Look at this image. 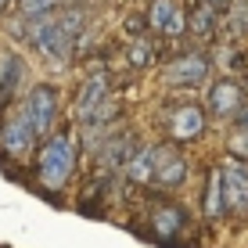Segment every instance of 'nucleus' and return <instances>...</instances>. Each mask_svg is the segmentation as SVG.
I'll use <instances>...</instances> for the list:
<instances>
[{
  "instance_id": "nucleus-1",
  "label": "nucleus",
  "mask_w": 248,
  "mask_h": 248,
  "mask_svg": "<svg viewBox=\"0 0 248 248\" xmlns=\"http://www.w3.org/2000/svg\"><path fill=\"white\" fill-rule=\"evenodd\" d=\"M83 29V11L72 7V11H58L44 22H29V44L40 50L44 58H54V62H68L72 58V47L79 40Z\"/></svg>"
},
{
  "instance_id": "nucleus-2",
  "label": "nucleus",
  "mask_w": 248,
  "mask_h": 248,
  "mask_svg": "<svg viewBox=\"0 0 248 248\" xmlns=\"http://www.w3.org/2000/svg\"><path fill=\"white\" fill-rule=\"evenodd\" d=\"M76 155H79V144H76L72 130H58L44 140L36 155V169H40V184L47 191H62L76 173Z\"/></svg>"
},
{
  "instance_id": "nucleus-3",
  "label": "nucleus",
  "mask_w": 248,
  "mask_h": 248,
  "mask_svg": "<svg viewBox=\"0 0 248 248\" xmlns=\"http://www.w3.org/2000/svg\"><path fill=\"white\" fill-rule=\"evenodd\" d=\"M119 105L112 101V90H108V72L87 76V83L79 87V97H76V119L83 123V130H97V126H108L115 119Z\"/></svg>"
},
{
  "instance_id": "nucleus-4",
  "label": "nucleus",
  "mask_w": 248,
  "mask_h": 248,
  "mask_svg": "<svg viewBox=\"0 0 248 248\" xmlns=\"http://www.w3.org/2000/svg\"><path fill=\"white\" fill-rule=\"evenodd\" d=\"M36 137H40L36 126L25 119L22 108H15V112L0 123V151L11 155V158H29L32 148H36Z\"/></svg>"
},
{
  "instance_id": "nucleus-5",
  "label": "nucleus",
  "mask_w": 248,
  "mask_h": 248,
  "mask_svg": "<svg viewBox=\"0 0 248 248\" xmlns=\"http://www.w3.org/2000/svg\"><path fill=\"white\" fill-rule=\"evenodd\" d=\"M18 108L25 112V119L36 126V133L44 137V133L54 130V119H58V90L50 87V83H40V87H32L22 97Z\"/></svg>"
},
{
  "instance_id": "nucleus-6",
  "label": "nucleus",
  "mask_w": 248,
  "mask_h": 248,
  "mask_svg": "<svg viewBox=\"0 0 248 248\" xmlns=\"http://www.w3.org/2000/svg\"><path fill=\"white\" fill-rule=\"evenodd\" d=\"M166 126H169V137H173V140H198L205 133V112L194 101H184V105H176L173 112H169Z\"/></svg>"
},
{
  "instance_id": "nucleus-7",
  "label": "nucleus",
  "mask_w": 248,
  "mask_h": 248,
  "mask_svg": "<svg viewBox=\"0 0 248 248\" xmlns=\"http://www.w3.org/2000/svg\"><path fill=\"white\" fill-rule=\"evenodd\" d=\"M209 76V58L191 50V54H180L166 65V83L173 87H198V83Z\"/></svg>"
},
{
  "instance_id": "nucleus-8",
  "label": "nucleus",
  "mask_w": 248,
  "mask_h": 248,
  "mask_svg": "<svg viewBox=\"0 0 248 248\" xmlns=\"http://www.w3.org/2000/svg\"><path fill=\"white\" fill-rule=\"evenodd\" d=\"M166 155H169V144H148V148H140L130 158V166H126L130 184H151V187H155V176H158Z\"/></svg>"
},
{
  "instance_id": "nucleus-9",
  "label": "nucleus",
  "mask_w": 248,
  "mask_h": 248,
  "mask_svg": "<svg viewBox=\"0 0 248 248\" xmlns=\"http://www.w3.org/2000/svg\"><path fill=\"white\" fill-rule=\"evenodd\" d=\"M223 187H227V209L237 216H248V166L227 162L223 166Z\"/></svg>"
},
{
  "instance_id": "nucleus-10",
  "label": "nucleus",
  "mask_w": 248,
  "mask_h": 248,
  "mask_svg": "<svg viewBox=\"0 0 248 248\" xmlns=\"http://www.w3.org/2000/svg\"><path fill=\"white\" fill-rule=\"evenodd\" d=\"M245 108V93L234 79H216L209 87V112L216 119H227V115H237Z\"/></svg>"
},
{
  "instance_id": "nucleus-11",
  "label": "nucleus",
  "mask_w": 248,
  "mask_h": 248,
  "mask_svg": "<svg viewBox=\"0 0 248 248\" xmlns=\"http://www.w3.org/2000/svg\"><path fill=\"white\" fill-rule=\"evenodd\" d=\"M144 18H148L151 29L166 32V36H180L187 15L176 7V0H151V7H148V15H144Z\"/></svg>"
},
{
  "instance_id": "nucleus-12",
  "label": "nucleus",
  "mask_w": 248,
  "mask_h": 248,
  "mask_svg": "<svg viewBox=\"0 0 248 248\" xmlns=\"http://www.w3.org/2000/svg\"><path fill=\"white\" fill-rule=\"evenodd\" d=\"M227 209V187H223V169H209V176H205V198H202V212L209 219L223 216Z\"/></svg>"
},
{
  "instance_id": "nucleus-13",
  "label": "nucleus",
  "mask_w": 248,
  "mask_h": 248,
  "mask_svg": "<svg viewBox=\"0 0 248 248\" xmlns=\"http://www.w3.org/2000/svg\"><path fill=\"white\" fill-rule=\"evenodd\" d=\"M18 83H22V58L15 50H0V105L15 97Z\"/></svg>"
},
{
  "instance_id": "nucleus-14",
  "label": "nucleus",
  "mask_w": 248,
  "mask_h": 248,
  "mask_svg": "<svg viewBox=\"0 0 248 248\" xmlns=\"http://www.w3.org/2000/svg\"><path fill=\"white\" fill-rule=\"evenodd\" d=\"M184 180H187V158L176 155V148H169V155H166V162H162V169L155 176V187L158 191H176Z\"/></svg>"
},
{
  "instance_id": "nucleus-15",
  "label": "nucleus",
  "mask_w": 248,
  "mask_h": 248,
  "mask_svg": "<svg viewBox=\"0 0 248 248\" xmlns=\"http://www.w3.org/2000/svg\"><path fill=\"white\" fill-rule=\"evenodd\" d=\"M184 209L180 205H155L151 209V230H155V237H173V234H180V227H184Z\"/></svg>"
},
{
  "instance_id": "nucleus-16",
  "label": "nucleus",
  "mask_w": 248,
  "mask_h": 248,
  "mask_svg": "<svg viewBox=\"0 0 248 248\" xmlns=\"http://www.w3.org/2000/svg\"><path fill=\"white\" fill-rule=\"evenodd\" d=\"M216 11L219 7L205 4V0H194L191 11H187V29H191L198 40H209L212 32H216Z\"/></svg>"
},
{
  "instance_id": "nucleus-17",
  "label": "nucleus",
  "mask_w": 248,
  "mask_h": 248,
  "mask_svg": "<svg viewBox=\"0 0 248 248\" xmlns=\"http://www.w3.org/2000/svg\"><path fill=\"white\" fill-rule=\"evenodd\" d=\"M101 162H105L108 169H119V166H130V158H133V140H130V133H115L112 140H105L101 144Z\"/></svg>"
},
{
  "instance_id": "nucleus-18",
  "label": "nucleus",
  "mask_w": 248,
  "mask_h": 248,
  "mask_svg": "<svg viewBox=\"0 0 248 248\" xmlns=\"http://www.w3.org/2000/svg\"><path fill=\"white\" fill-rule=\"evenodd\" d=\"M148 62H151V44L144 36L130 40V68H148Z\"/></svg>"
},
{
  "instance_id": "nucleus-19",
  "label": "nucleus",
  "mask_w": 248,
  "mask_h": 248,
  "mask_svg": "<svg viewBox=\"0 0 248 248\" xmlns=\"http://www.w3.org/2000/svg\"><path fill=\"white\" fill-rule=\"evenodd\" d=\"M230 155L248 158V130H234V137H230Z\"/></svg>"
},
{
  "instance_id": "nucleus-20",
  "label": "nucleus",
  "mask_w": 248,
  "mask_h": 248,
  "mask_svg": "<svg viewBox=\"0 0 248 248\" xmlns=\"http://www.w3.org/2000/svg\"><path fill=\"white\" fill-rule=\"evenodd\" d=\"M230 29L234 32H248V4H241V7H234V15H230Z\"/></svg>"
},
{
  "instance_id": "nucleus-21",
  "label": "nucleus",
  "mask_w": 248,
  "mask_h": 248,
  "mask_svg": "<svg viewBox=\"0 0 248 248\" xmlns=\"http://www.w3.org/2000/svg\"><path fill=\"white\" fill-rule=\"evenodd\" d=\"M237 130H248V108H241V112H237Z\"/></svg>"
},
{
  "instance_id": "nucleus-22",
  "label": "nucleus",
  "mask_w": 248,
  "mask_h": 248,
  "mask_svg": "<svg viewBox=\"0 0 248 248\" xmlns=\"http://www.w3.org/2000/svg\"><path fill=\"white\" fill-rule=\"evenodd\" d=\"M205 4H212V7H223V4H227V0H205Z\"/></svg>"
},
{
  "instance_id": "nucleus-23",
  "label": "nucleus",
  "mask_w": 248,
  "mask_h": 248,
  "mask_svg": "<svg viewBox=\"0 0 248 248\" xmlns=\"http://www.w3.org/2000/svg\"><path fill=\"white\" fill-rule=\"evenodd\" d=\"M4 4H7V0H0V7H4Z\"/></svg>"
}]
</instances>
